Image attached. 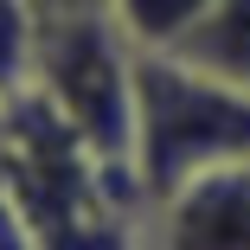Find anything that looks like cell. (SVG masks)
<instances>
[{
  "label": "cell",
  "mask_w": 250,
  "mask_h": 250,
  "mask_svg": "<svg viewBox=\"0 0 250 250\" xmlns=\"http://www.w3.org/2000/svg\"><path fill=\"white\" fill-rule=\"evenodd\" d=\"M135 103H141V147L135 180L147 192H180L212 167H250V96L199 77L173 52L135 58Z\"/></svg>",
  "instance_id": "6da1fadb"
},
{
  "label": "cell",
  "mask_w": 250,
  "mask_h": 250,
  "mask_svg": "<svg viewBox=\"0 0 250 250\" xmlns=\"http://www.w3.org/2000/svg\"><path fill=\"white\" fill-rule=\"evenodd\" d=\"M135 45L116 32L109 13H45L39 26V77L32 90L83 135L103 167L128 173L141 147V103H135Z\"/></svg>",
  "instance_id": "7a4b0ae2"
},
{
  "label": "cell",
  "mask_w": 250,
  "mask_h": 250,
  "mask_svg": "<svg viewBox=\"0 0 250 250\" xmlns=\"http://www.w3.org/2000/svg\"><path fill=\"white\" fill-rule=\"evenodd\" d=\"M161 250H250V167H212L167 192Z\"/></svg>",
  "instance_id": "3957f363"
},
{
  "label": "cell",
  "mask_w": 250,
  "mask_h": 250,
  "mask_svg": "<svg viewBox=\"0 0 250 250\" xmlns=\"http://www.w3.org/2000/svg\"><path fill=\"white\" fill-rule=\"evenodd\" d=\"M173 58L192 64L199 77H218L250 96V0H218L212 20L173 45Z\"/></svg>",
  "instance_id": "277c9868"
},
{
  "label": "cell",
  "mask_w": 250,
  "mask_h": 250,
  "mask_svg": "<svg viewBox=\"0 0 250 250\" xmlns=\"http://www.w3.org/2000/svg\"><path fill=\"white\" fill-rule=\"evenodd\" d=\"M212 7L218 0H109V20L135 52H173L186 32L212 20Z\"/></svg>",
  "instance_id": "5b68a950"
},
{
  "label": "cell",
  "mask_w": 250,
  "mask_h": 250,
  "mask_svg": "<svg viewBox=\"0 0 250 250\" xmlns=\"http://www.w3.org/2000/svg\"><path fill=\"white\" fill-rule=\"evenodd\" d=\"M39 13H109V0H39Z\"/></svg>",
  "instance_id": "8992f818"
}]
</instances>
